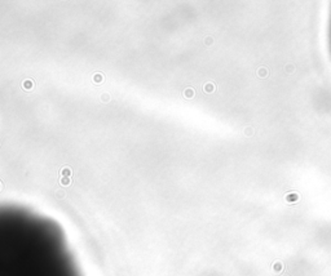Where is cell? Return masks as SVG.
Segmentation results:
<instances>
[{"label":"cell","instance_id":"7a4b0ae2","mask_svg":"<svg viewBox=\"0 0 331 276\" xmlns=\"http://www.w3.org/2000/svg\"><path fill=\"white\" fill-rule=\"evenodd\" d=\"M61 182H62V185H69L70 183V179H69L67 177H62V178H61Z\"/></svg>","mask_w":331,"mask_h":276},{"label":"cell","instance_id":"6da1fadb","mask_svg":"<svg viewBox=\"0 0 331 276\" xmlns=\"http://www.w3.org/2000/svg\"><path fill=\"white\" fill-rule=\"evenodd\" d=\"M62 174H63L65 177H66V176H70V174H71L70 169H69V168H63V169H62Z\"/></svg>","mask_w":331,"mask_h":276}]
</instances>
